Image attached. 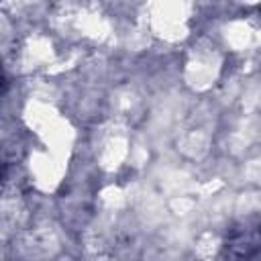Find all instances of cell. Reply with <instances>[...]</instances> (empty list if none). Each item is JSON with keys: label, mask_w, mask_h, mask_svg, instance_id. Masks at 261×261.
<instances>
[{"label": "cell", "mask_w": 261, "mask_h": 261, "mask_svg": "<svg viewBox=\"0 0 261 261\" xmlns=\"http://www.w3.org/2000/svg\"><path fill=\"white\" fill-rule=\"evenodd\" d=\"M2 175H4V165H0V179H2Z\"/></svg>", "instance_id": "cell-1"}]
</instances>
